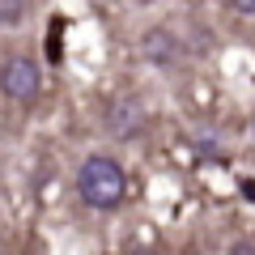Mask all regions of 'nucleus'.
<instances>
[{"label":"nucleus","mask_w":255,"mask_h":255,"mask_svg":"<svg viewBox=\"0 0 255 255\" xmlns=\"http://www.w3.org/2000/svg\"><path fill=\"white\" fill-rule=\"evenodd\" d=\"M230 9L243 13V17H255V0H230Z\"/></svg>","instance_id":"7"},{"label":"nucleus","mask_w":255,"mask_h":255,"mask_svg":"<svg viewBox=\"0 0 255 255\" xmlns=\"http://www.w3.org/2000/svg\"><path fill=\"white\" fill-rule=\"evenodd\" d=\"M43 90V68L30 55H9L0 60V94L13 102H34Z\"/></svg>","instance_id":"2"},{"label":"nucleus","mask_w":255,"mask_h":255,"mask_svg":"<svg viewBox=\"0 0 255 255\" xmlns=\"http://www.w3.org/2000/svg\"><path fill=\"white\" fill-rule=\"evenodd\" d=\"M26 17V0H0V26H17Z\"/></svg>","instance_id":"5"},{"label":"nucleus","mask_w":255,"mask_h":255,"mask_svg":"<svg viewBox=\"0 0 255 255\" xmlns=\"http://www.w3.org/2000/svg\"><path fill=\"white\" fill-rule=\"evenodd\" d=\"M140 55L153 60V64H170L174 55H179V38H174L166 26H157V30H149V34L140 38Z\"/></svg>","instance_id":"3"},{"label":"nucleus","mask_w":255,"mask_h":255,"mask_svg":"<svg viewBox=\"0 0 255 255\" xmlns=\"http://www.w3.org/2000/svg\"><path fill=\"white\" fill-rule=\"evenodd\" d=\"M230 255H255V243L251 238H238V243H230Z\"/></svg>","instance_id":"6"},{"label":"nucleus","mask_w":255,"mask_h":255,"mask_svg":"<svg viewBox=\"0 0 255 255\" xmlns=\"http://www.w3.org/2000/svg\"><path fill=\"white\" fill-rule=\"evenodd\" d=\"M77 191H81V200L90 209L111 213V209H119V200H124V191H128V174L115 157L90 153L81 162V170H77Z\"/></svg>","instance_id":"1"},{"label":"nucleus","mask_w":255,"mask_h":255,"mask_svg":"<svg viewBox=\"0 0 255 255\" xmlns=\"http://www.w3.org/2000/svg\"><path fill=\"white\" fill-rule=\"evenodd\" d=\"M140 124H145V111H140L136 102H119V107H111V115H107V128L119 132V136H132Z\"/></svg>","instance_id":"4"}]
</instances>
